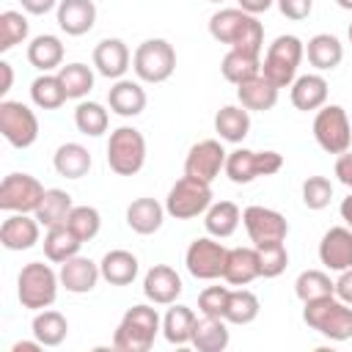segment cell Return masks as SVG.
Wrapping results in <instances>:
<instances>
[{"label": "cell", "mask_w": 352, "mask_h": 352, "mask_svg": "<svg viewBox=\"0 0 352 352\" xmlns=\"http://www.w3.org/2000/svg\"><path fill=\"white\" fill-rule=\"evenodd\" d=\"M209 33L214 41L228 44L231 50H239L245 55H256L264 47V28L261 22L242 11V8H220L217 14H212L209 19Z\"/></svg>", "instance_id": "obj_1"}, {"label": "cell", "mask_w": 352, "mask_h": 352, "mask_svg": "<svg viewBox=\"0 0 352 352\" xmlns=\"http://www.w3.org/2000/svg\"><path fill=\"white\" fill-rule=\"evenodd\" d=\"M302 319L311 330L322 333L330 341H349L352 338V308L344 300H338L336 294L305 302Z\"/></svg>", "instance_id": "obj_2"}, {"label": "cell", "mask_w": 352, "mask_h": 352, "mask_svg": "<svg viewBox=\"0 0 352 352\" xmlns=\"http://www.w3.org/2000/svg\"><path fill=\"white\" fill-rule=\"evenodd\" d=\"M160 333V314L151 305H132L113 333V346L121 352H148Z\"/></svg>", "instance_id": "obj_3"}, {"label": "cell", "mask_w": 352, "mask_h": 352, "mask_svg": "<svg viewBox=\"0 0 352 352\" xmlns=\"http://www.w3.org/2000/svg\"><path fill=\"white\" fill-rule=\"evenodd\" d=\"M58 283H60V278L55 275V270L50 264H44V261L25 264L16 278V294H19L22 308H30V311L50 308L58 297Z\"/></svg>", "instance_id": "obj_4"}, {"label": "cell", "mask_w": 352, "mask_h": 352, "mask_svg": "<svg viewBox=\"0 0 352 352\" xmlns=\"http://www.w3.org/2000/svg\"><path fill=\"white\" fill-rule=\"evenodd\" d=\"M305 55V47L297 36H278L267 55H264V63H261V74L275 85V88H286L294 82V74H297V66Z\"/></svg>", "instance_id": "obj_5"}, {"label": "cell", "mask_w": 352, "mask_h": 352, "mask_svg": "<svg viewBox=\"0 0 352 352\" xmlns=\"http://www.w3.org/2000/svg\"><path fill=\"white\" fill-rule=\"evenodd\" d=\"M146 162V140L135 126H118L107 140V165L118 176H135Z\"/></svg>", "instance_id": "obj_6"}, {"label": "cell", "mask_w": 352, "mask_h": 352, "mask_svg": "<svg viewBox=\"0 0 352 352\" xmlns=\"http://www.w3.org/2000/svg\"><path fill=\"white\" fill-rule=\"evenodd\" d=\"M209 206H212V187L206 182H201V179L187 176V173L170 187V192L165 198V212L170 217H176V220L198 217Z\"/></svg>", "instance_id": "obj_7"}, {"label": "cell", "mask_w": 352, "mask_h": 352, "mask_svg": "<svg viewBox=\"0 0 352 352\" xmlns=\"http://www.w3.org/2000/svg\"><path fill=\"white\" fill-rule=\"evenodd\" d=\"M132 69L143 82H165L176 69V50L165 38H148L135 50Z\"/></svg>", "instance_id": "obj_8"}, {"label": "cell", "mask_w": 352, "mask_h": 352, "mask_svg": "<svg viewBox=\"0 0 352 352\" xmlns=\"http://www.w3.org/2000/svg\"><path fill=\"white\" fill-rule=\"evenodd\" d=\"M314 138L327 154H344L352 143V126L349 116L341 104H324L319 107L314 118Z\"/></svg>", "instance_id": "obj_9"}, {"label": "cell", "mask_w": 352, "mask_h": 352, "mask_svg": "<svg viewBox=\"0 0 352 352\" xmlns=\"http://www.w3.org/2000/svg\"><path fill=\"white\" fill-rule=\"evenodd\" d=\"M283 168V157L278 151H250L236 148L226 157V176L234 184H248L256 176H272Z\"/></svg>", "instance_id": "obj_10"}, {"label": "cell", "mask_w": 352, "mask_h": 352, "mask_svg": "<svg viewBox=\"0 0 352 352\" xmlns=\"http://www.w3.org/2000/svg\"><path fill=\"white\" fill-rule=\"evenodd\" d=\"M0 132L14 148H28L38 138V118L28 104L3 99L0 102Z\"/></svg>", "instance_id": "obj_11"}, {"label": "cell", "mask_w": 352, "mask_h": 352, "mask_svg": "<svg viewBox=\"0 0 352 352\" xmlns=\"http://www.w3.org/2000/svg\"><path fill=\"white\" fill-rule=\"evenodd\" d=\"M44 187L36 176L30 173H8L0 184V209L3 212H36L41 198H44Z\"/></svg>", "instance_id": "obj_12"}, {"label": "cell", "mask_w": 352, "mask_h": 352, "mask_svg": "<svg viewBox=\"0 0 352 352\" xmlns=\"http://www.w3.org/2000/svg\"><path fill=\"white\" fill-rule=\"evenodd\" d=\"M226 258H228V248H223V245L214 242L212 236H201V239L190 242V248H187V253H184L187 272H190L192 278H198V280L223 278Z\"/></svg>", "instance_id": "obj_13"}, {"label": "cell", "mask_w": 352, "mask_h": 352, "mask_svg": "<svg viewBox=\"0 0 352 352\" xmlns=\"http://www.w3.org/2000/svg\"><path fill=\"white\" fill-rule=\"evenodd\" d=\"M242 223H245V231H248L253 248L283 242L286 234H289L286 217L275 209H267V206H248L242 212Z\"/></svg>", "instance_id": "obj_14"}, {"label": "cell", "mask_w": 352, "mask_h": 352, "mask_svg": "<svg viewBox=\"0 0 352 352\" xmlns=\"http://www.w3.org/2000/svg\"><path fill=\"white\" fill-rule=\"evenodd\" d=\"M226 148L220 146V140H201L187 151L184 160V173L192 179H201L206 184H212L220 170L226 168Z\"/></svg>", "instance_id": "obj_15"}, {"label": "cell", "mask_w": 352, "mask_h": 352, "mask_svg": "<svg viewBox=\"0 0 352 352\" xmlns=\"http://www.w3.org/2000/svg\"><path fill=\"white\" fill-rule=\"evenodd\" d=\"M143 294L154 305H173L182 294V278L168 264H154L143 278Z\"/></svg>", "instance_id": "obj_16"}, {"label": "cell", "mask_w": 352, "mask_h": 352, "mask_svg": "<svg viewBox=\"0 0 352 352\" xmlns=\"http://www.w3.org/2000/svg\"><path fill=\"white\" fill-rule=\"evenodd\" d=\"M319 261L336 272L349 270L352 267V228L336 226V228L324 231V236L319 242Z\"/></svg>", "instance_id": "obj_17"}, {"label": "cell", "mask_w": 352, "mask_h": 352, "mask_svg": "<svg viewBox=\"0 0 352 352\" xmlns=\"http://www.w3.org/2000/svg\"><path fill=\"white\" fill-rule=\"evenodd\" d=\"M38 228L41 223L36 220V214L30 217L25 212H14L0 226V245L6 250H30L38 242Z\"/></svg>", "instance_id": "obj_18"}, {"label": "cell", "mask_w": 352, "mask_h": 352, "mask_svg": "<svg viewBox=\"0 0 352 352\" xmlns=\"http://www.w3.org/2000/svg\"><path fill=\"white\" fill-rule=\"evenodd\" d=\"M58 278H60V286H63L66 292H72V294H85V292H91V289L96 286V280L102 278V270H99V264H94L91 258L74 256V258H69V261L60 264Z\"/></svg>", "instance_id": "obj_19"}, {"label": "cell", "mask_w": 352, "mask_h": 352, "mask_svg": "<svg viewBox=\"0 0 352 352\" xmlns=\"http://www.w3.org/2000/svg\"><path fill=\"white\" fill-rule=\"evenodd\" d=\"M94 66L107 80H121L129 69V50L121 38H102L94 50Z\"/></svg>", "instance_id": "obj_20"}, {"label": "cell", "mask_w": 352, "mask_h": 352, "mask_svg": "<svg viewBox=\"0 0 352 352\" xmlns=\"http://www.w3.org/2000/svg\"><path fill=\"white\" fill-rule=\"evenodd\" d=\"M96 22L94 0H60L58 3V25L66 36H82Z\"/></svg>", "instance_id": "obj_21"}, {"label": "cell", "mask_w": 352, "mask_h": 352, "mask_svg": "<svg viewBox=\"0 0 352 352\" xmlns=\"http://www.w3.org/2000/svg\"><path fill=\"white\" fill-rule=\"evenodd\" d=\"M162 220H165V206L157 198H135L126 206V226L140 236L160 231Z\"/></svg>", "instance_id": "obj_22"}, {"label": "cell", "mask_w": 352, "mask_h": 352, "mask_svg": "<svg viewBox=\"0 0 352 352\" xmlns=\"http://www.w3.org/2000/svg\"><path fill=\"white\" fill-rule=\"evenodd\" d=\"M223 278H226L231 286H248L250 280L261 278L258 250H256V248H234V250H228Z\"/></svg>", "instance_id": "obj_23"}, {"label": "cell", "mask_w": 352, "mask_h": 352, "mask_svg": "<svg viewBox=\"0 0 352 352\" xmlns=\"http://www.w3.org/2000/svg\"><path fill=\"white\" fill-rule=\"evenodd\" d=\"M107 104H110V110L118 113L121 118L140 116L143 107H146V91L140 88V82L118 80V82L107 91Z\"/></svg>", "instance_id": "obj_24"}, {"label": "cell", "mask_w": 352, "mask_h": 352, "mask_svg": "<svg viewBox=\"0 0 352 352\" xmlns=\"http://www.w3.org/2000/svg\"><path fill=\"white\" fill-rule=\"evenodd\" d=\"M278 91L264 74H256L253 80H245L242 85H236V99L245 110H272L278 102Z\"/></svg>", "instance_id": "obj_25"}, {"label": "cell", "mask_w": 352, "mask_h": 352, "mask_svg": "<svg viewBox=\"0 0 352 352\" xmlns=\"http://www.w3.org/2000/svg\"><path fill=\"white\" fill-rule=\"evenodd\" d=\"M327 102V80L322 74H302L292 82V104L297 110H319Z\"/></svg>", "instance_id": "obj_26"}, {"label": "cell", "mask_w": 352, "mask_h": 352, "mask_svg": "<svg viewBox=\"0 0 352 352\" xmlns=\"http://www.w3.org/2000/svg\"><path fill=\"white\" fill-rule=\"evenodd\" d=\"M198 352H223L228 346V327L226 319L220 316H201L195 319V330H192V341H190Z\"/></svg>", "instance_id": "obj_27"}, {"label": "cell", "mask_w": 352, "mask_h": 352, "mask_svg": "<svg viewBox=\"0 0 352 352\" xmlns=\"http://www.w3.org/2000/svg\"><path fill=\"white\" fill-rule=\"evenodd\" d=\"M80 248H82V239H80L66 223L47 228V236H44V256H47L50 261L63 264V261L74 258V256L80 253Z\"/></svg>", "instance_id": "obj_28"}, {"label": "cell", "mask_w": 352, "mask_h": 352, "mask_svg": "<svg viewBox=\"0 0 352 352\" xmlns=\"http://www.w3.org/2000/svg\"><path fill=\"white\" fill-rule=\"evenodd\" d=\"M305 55H308V63H311L314 69L330 72V69H336V66L344 60V47H341V41H338L336 36H330V33H316V36L308 41V47H305Z\"/></svg>", "instance_id": "obj_29"}, {"label": "cell", "mask_w": 352, "mask_h": 352, "mask_svg": "<svg viewBox=\"0 0 352 352\" xmlns=\"http://www.w3.org/2000/svg\"><path fill=\"white\" fill-rule=\"evenodd\" d=\"M214 132L220 135V140H228V143H242L250 132V116L245 107H236V104H226L217 110L214 116Z\"/></svg>", "instance_id": "obj_30"}, {"label": "cell", "mask_w": 352, "mask_h": 352, "mask_svg": "<svg viewBox=\"0 0 352 352\" xmlns=\"http://www.w3.org/2000/svg\"><path fill=\"white\" fill-rule=\"evenodd\" d=\"M99 270L110 286H126L138 275V258L129 250H107L99 261Z\"/></svg>", "instance_id": "obj_31"}, {"label": "cell", "mask_w": 352, "mask_h": 352, "mask_svg": "<svg viewBox=\"0 0 352 352\" xmlns=\"http://www.w3.org/2000/svg\"><path fill=\"white\" fill-rule=\"evenodd\" d=\"M28 60L33 69L38 72H52V69H60L63 63V44L58 36H36L30 44H28Z\"/></svg>", "instance_id": "obj_32"}, {"label": "cell", "mask_w": 352, "mask_h": 352, "mask_svg": "<svg viewBox=\"0 0 352 352\" xmlns=\"http://www.w3.org/2000/svg\"><path fill=\"white\" fill-rule=\"evenodd\" d=\"M195 314L192 308L187 305H173L168 308L165 319H162V336L168 344H176V346H184L192 341V330H195Z\"/></svg>", "instance_id": "obj_33"}, {"label": "cell", "mask_w": 352, "mask_h": 352, "mask_svg": "<svg viewBox=\"0 0 352 352\" xmlns=\"http://www.w3.org/2000/svg\"><path fill=\"white\" fill-rule=\"evenodd\" d=\"M52 165L66 179H82L91 170V154L80 143H63V146H58Z\"/></svg>", "instance_id": "obj_34"}, {"label": "cell", "mask_w": 352, "mask_h": 352, "mask_svg": "<svg viewBox=\"0 0 352 352\" xmlns=\"http://www.w3.org/2000/svg\"><path fill=\"white\" fill-rule=\"evenodd\" d=\"M72 209H74L72 195H69L66 190L52 187V190L44 192V198H41V204H38V209H36L33 214H36V220H38L44 228H52V226L66 223V217H69Z\"/></svg>", "instance_id": "obj_35"}, {"label": "cell", "mask_w": 352, "mask_h": 352, "mask_svg": "<svg viewBox=\"0 0 352 352\" xmlns=\"http://www.w3.org/2000/svg\"><path fill=\"white\" fill-rule=\"evenodd\" d=\"M242 214H239V206L234 201H220V204H212L206 209V217H204V226H206V234L209 236H217V239H226L236 231Z\"/></svg>", "instance_id": "obj_36"}, {"label": "cell", "mask_w": 352, "mask_h": 352, "mask_svg": "<svg viewBox=\"0 0 352 352\" xmlns=\"http://www.w3.org/2000/svg\"><path fill=\"white\" fill-rule=\"evenodd\" d=\"M66 333H69V322H66L63 314L50 311V308H44V311L36 314V319H33V336H36V341L41 346H58V344H63Z\"/></svg>", "instance_id": "obj_37"}, {"label": "cell", "mask_w": 352, "mask_h": 352, "mask_svg": "<svg viewBox=\"0 0 352 352\" xmlns=\"http://www.w3.org/2000/svg\"><path fill=\"white\" fill-rule=\"evenodd\" d=\"M220 72L228 82L234 85H242L245 80H253L256 74H261V60L256 55H245L239 50H228L223 63H220Z\"/></svg>", "instance_id": "obj_38"}, {"label": "cell", "mask_w": 352, "mask_h": 352, "mask_svg": "<svg viewBox=\"0 0 352 352\" xmlns=\"http://www.w3.org/2000/svg\"><path fill=\"white\" fill-rule=\"evenodd\" d=\"M30 99H33V104L41 107V110H58L69 96H66V91H63L58 74H47V72H44L41 77L33 80V85H30Z\"/></svg>", "instance_id": "obj_39"}, {"label": "cell", "mask_w": 352, "mask_h": 352, "mask_svg": "<svg viewBox=\"0 0 352 352\" xmlns=\"http://www.w3.org/2000/svg\"><path fill=\"white\" fill-rule=\"evenodd\" d=\"M258 297L253 294V292H248V289H234L231 294H228V305H226V322H231V324H250L256 316H258Z\"/></svg>", "instance_id": "obj_40"}, {"label": "cell", "mask_w": 352, "mask_h": 352, "mask_svg": "<svg viewBox=\"0 0 352 352\" xmlns=\"http://www.w3.org/2000/svg\"><path fill=\"white\" fill-rule=\"evenodd\" d=\"M58 80L69 99H82L94 88V72L85 63H66L58 69Z\"/></svg>", "instance_id": "obj_41"}, {"label": "cell", "mask_w": 352, "mask_h": 352, "mask_svg": "<svg viewBox=\"0 0 352 352\" xmlns=\"http://www.w3.org/2000/svg\"><path fill=\"white\" fill-rule=\"evenodd\" d=\"M294 292H297V297H300L302 302H311V300L336 294V283H333L330 275H324L322 270H305V272H300V278L294 280Z\"/></svg>", "instance_id": "obj_42"}, {"label": "cell", "mask_w": 352, "mask_h": 352, "mask_svg": "<svg viewBox=\"0 0 352 352\" xmlns=\"http://www.w3.org/2000/svg\"><path fill=\"white\" fill-rule=\"evenodd\" d=\"M107 110L99 104V102H80L77 110H74V124L82 135H91V138H99L102 132H107Z\"/></svg>", "instance_id": "obj_43"}, {"label": "cell", "mask_w": 352, "mask_h": 352, "mask_svg": "<svg viewBox=\"0 0 352 352\" xmlns=\"http://www.w3.org/2000/svg\"><path fill=\"white\" fill-rule=\"evenodd\" d=\"M28 38V19L19 11H3L0 14V52L14 50Z\"/></svg>", "instance_id": "obj_44"}, {"label": "cell", "mask_w": 352, "mask_h": 352, "mask_svg": "<svg viewBox=\"0 0 352 352\" xmlns=\"http://www.w3.org/2000/svg\"><path fill=\"white\" fill-rule=\"evenodd\" d=\"M66 226H69L82 242H91V239L99 234V228H102V217H99V212H96L94 206H74V209L69 212V217H66Z\"/></svg>", "instance_id": "obj_45"}, {"label": "cell", "mask_w": 352, "mask_h": 352, "mask_svg": "<svg viewBox=\"0 0 352 352\" xmlns=\"http://www.w3.org/2000/svg\"><path fill=\"white\" fill-rule=\"evenodd\" d=\"M330 198H333V184H330V179H324V176H308V179L302 182V204H305L308 209L319 212V209H324V206L330 204Z\"/></svg>", "instance_id": "obj_46"}, {"label": "cell", "mask_w": 352, "mask_h": 352, "mask_svg": "<svg viewBox=\"0 0 352 352\" xmlns=\"http://www.w3.org/2000/svg\"><path fill=\"white\" fill-rule=\"evenodd\" d=\"M258 250V264H261V278H278L286 264H289V253H286V245L283 242H275V245H264V248H256Z\"/></svg>", "instance_id": "obj_47"}, {"label": "cell", "mask_w": 352, "mask_h": 352, "mask_svg": "<svg viewBox=\"0 0 352 352\" xmlns=\"http://www.w3.org/2000/svg\"><path fill=\"white\" fill-rule=\"evenodd\" d=\"M228 294H231V289H226V286H209V289H204L201 294H198V308H201V314H206V316H226V305H228Z\"/></svg>", "instance_id": "obj_48"}, {"label": "cell", "mask_w": 352, "mask_h": 352, "mask_svg": "<svg viewBox=\"0 0 352 352\" xmlns=\"http://www.w3.org/2000/svg\"><path fill=\"white\" fill-rule=\"evenodd\" d=\"M275 3H278L280 14L286 19H294V22L305 19L311 14V8H314V0H275Z\"/></svg>", "instance_id": "obj_49"}, {"label": "cell", "mask_w": 352, "mask_h": 352, "mask_svg": "<svg viewBox=\"0 0 352 352\" xmlns=\"http://www.w3.org/2000/svg\"><path fill=\"white\" fill-rule=\"evenodd\" d=\"M336 297L344 300L346 305H352V267L338 275V280H336Z\"/></svg>", "instance_id": "obj_50"}, {"label": "cell", "mask_w": 352, "mask_h": 352, "mask_svg": "<svg viewBox=\"0 0 352 352\" xmlns=\"http://www.w3.org/2000/svg\"><path fill=\"white\" fill-rule=\"evenodd\" d=\"M336 176H338L341 184L352 187V154L349 151L338 154V160H336Z\"/></svg>", "instance_id": "obj_51"}, {"label": "cell", "mask_w": 352, "mask_h": 352, "mask_svg": "<svg viewBox=\"0 0 352 352\" xmlns=\"http://www.w3.org/2000/svg\"><path fill=\"white\" fill-rule=\"evenodd\" d=\"M22 3V8L28 11V14H36V16H41V14H47V11H52L60 0H19Z\"/></svg>", "instance_id": "obj_52"}, {"label": "cell", "mask_w": 352, "mask_h": 352, "mask_svg": "<svg viewBox=\"0 0 352 352\" xmlns=\"http://www.w3.org/2000/svg\"><path fill=\"white\" fill-rule=\"evenodd\" d=\"M272 3H275V0H239V8L256 16V14H264V11H267Z\"/></svg>", "instance_id": "obj_53"}, {"label": "cell", "mask_w": 352, "mask_h": 352, "mask_svg": "<svg viewBox=\"0 0 352 352\" xmlns=\"http://www.w3.org/2000/svg\"><path fill=\"white\" fill-rule=\"evenodd\" d=\"M11 82H14V72H11V63L0 60V94H8V91H11Z\"/></svg>", "instance_id": "obj_54"}, {"label": "cell", "mask_w": 352, "mask_h": 352, "mask_svg": "<svg viewBox=\"0 0 352 352\" xmlns=\"http://www.w3.org/2000/svg\"><path fill=\"white\" fill-rule=\"evenodd\" d=\"M341 220L346 223V228H352V195L341 201Z\"/></svg>", "instance_id": "obj_55"}, {"label": "cell", "mask_w": 352, "mask_h": 352, "mask_svg": "<svg viewBox=\"0 0 352 352\" xmlns=\"http://www.w3.org/2000/svg\"><path fill=\"white\" fill-rule=\"evenodd\" d=\"M38 346H41L38 341H19V344H14V352H22V349H25V352H33V349H38Z\"/></svg>", "instance_id": "obj_56"}, {"label": "cell", "mask_w": 352, "mask_h": 352, "mask_svg": "<svg viewBox=\"0 0 352 352\" xmlns=\"http://www.w3.org/2000/svg\"><path fill=\"white\" fill-rule=\"evenodd\" d=\"M341 8H346V11H352V0H336Z\"/></svg>", "instance_id": "obj_57"}, {"label": "cell", "mask_w": 352, "mask_h": 352, "mask_svg": "<svg viewBox=\"0 0 352 352\" xmlns=\"http://www.w3.org/2000/svg\"><path fill=\"white\" fill-rule=\"evenodd\" d=\"M346 33H349V44H352V25H349V30H346Z\"/></svg>", "instance_id": "obj_58"}, {"label": "cell", "mask_w": 352, "mask_h": 352, "mask_svg": "<svg viewBox=\"0 0 352 352\" xmlns=\"http://www.w3.org/2000/svg\"><path fill=\"white\" fill-rule=\"evenodd\" d=\"M209 3H223V0H209Z\"/></svg>", "instance_id": "obj_59"}]
</instances>
